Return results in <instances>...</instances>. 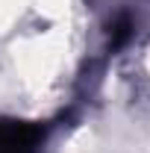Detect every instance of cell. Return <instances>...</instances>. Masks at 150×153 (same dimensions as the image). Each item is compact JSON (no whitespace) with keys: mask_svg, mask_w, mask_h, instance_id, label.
Returning <instances> with one entry per match:
<instances>
[{"mask_svg":"<svg viewBox=\"0 0 150 153\" xmlns=\"http://www.w3.org/2000/svg\"><path fill=\"white\" fill-rule=\"evenodd\" d=\"M71 153H150V141L135 130L132 124L127 127H109L100 133H85L71 144Z\"/></svg>","mask_w":150,"mask_h":153,"instance_id":"obj_1","label":"cell"}]
</instances>
